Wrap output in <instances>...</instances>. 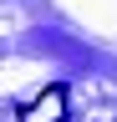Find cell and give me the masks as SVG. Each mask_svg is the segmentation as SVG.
I'll return each mask as SVG.
<instances>
[{
    "label": "cell",
    "mask_w": 117,
    "mask_h": 122,
    "mask_svg": "<svg viewBox=\"0 0 117 122\" xmlns=\"http://www.w3.org/2000/svg\"><path fill=\"white\" fill-rule=\"evenodd\" d=\"M20 122H66V86H46L31 107H20Z\"/></svg>",
    "instance_id": "1"
}]
</instances>
